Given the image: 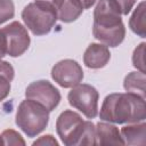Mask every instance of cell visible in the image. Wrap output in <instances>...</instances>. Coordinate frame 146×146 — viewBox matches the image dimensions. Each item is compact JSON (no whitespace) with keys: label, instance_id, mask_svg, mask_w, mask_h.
I'll list each match as a JSON object with an SVG mask.
<instances>
[{"label":"cell","instance_id":"6da1fadb","mask_svg":"<svg viewBox=\"0 0 146 146\" xmlns=\"http://www.w3.org/2000/svg\"><path fill=\"white\" fill-rule=\"evenodd\" d=\"M121 14L114 0H99L94 11V36L106 46H119L125 35Z\"/></svg>","mask_w":146,"mask_h":146},{"label":"cell","instance_id":"2e32d148","mask_svg":"<svg viewBox=\"0 0 146 146\" xmlns=\"http://www.w3.org/2000/svg\"><path fill=\"white\" fill-rule=\"evenodd\" d=\"M133 66L145 73V43H140L133 51L132 56Z\"/></svg>","mask_w":146,"mask_h":146},{"label":"cell","instance_id":"52a82bcc","mask_svg":"<svg viewBox=\"0 0 146 146\" xmlns=\"http://www.w3.org/2000/svg\"><path fill=\"white\" fill-rule=\"evenodd\" d=\"M25 95L27 99H32L41 104L48 111H52L60 100L59 91L50 82L44 80L32 82L26 88Z\"/></svg>","mask_w":146,"mask_h":146},{"label":"cell","instance_id":"ac0fdd59","mask_svg":"<svg viewBox=\"0 0 146 146\" xmlns=\"http://www.w3.org/2000/svg\"><path fill=\"white\" fill-rule=\"evenodd\" d=\"M2 141L6 145H25V141L21 137L19 133H17L14 130H6L1 135Z\"/></svg>","mask_w":146,"mask_h":146},{"label":"cell","instance_id":"7402d4cb","mask_svg":"<svg viewBox=\"0 0 146 146\" xmlns=\"http://www.w3.org/2000/svg\"><path fill=\"white\" fill-rule=\"evenodd\" d=\"M58 143L52 138V136L48 135V136H43L41 137L39 140L34 141L33 145H57Z\"/></svg>","mask_w":146,"mask_h":146},{"label":"cell","instance_id":"7a4b0ae2","mask_svg":"<svg viewBox=\"0 0 146 146\" xmlns=\"http://www.w3.org/2000/svg\"><path fill=\"white\" fill-rule=\"evenodd\" d=\"M100 119L114 123H133L146 117L145 99L133 94L108 95L100 108Z\"/></svg>","mask_w":146,"mask_h":146},{"label":"cell","instance_id":"ba28073f","mask_svg":"<svg viewBox=\"0 0 146 146\" xmlns=\"http://www.w3.org/2000/svg\"><path fill=\"white\" fill-rule=\"evenodd\" d=\"M52 79L64 88L78 86L83 79V72L80 65L72 59L58 62L51 70Z\"/></svg>","mask_w":146,"mask_h":146},{"label":"cell","instance_id":"9c48e42d","mask_svg":"<svg viewBox=\"0 0 146 146\" xmlns=\"http://www.w3.org/2000/svg\"><path fill=\"white\" fill-rule=\"evenodd\" d=\"M6 42H7V54L11 57L21 56L26 51L30 44V36L25 27L18 23L13 22L2 29Z\"/></svg>","mask_w":146,"mask_h":146},{"label":"cell","instance_id":"30bf717a","mask_svg":"<svg viewBox=\"0 0 146 146\" xmlns=\"http://www.w3.org/2000/svg\"><path fill=\"white\" fill-rule=\"evenodd\" d=\"M110 58L111 54L106 46L91 43L84 52L83 62L90 68H100L107 64Z\"/></svg>","mask_w":146,"mask_h":146},{"label":"cell","instance_id":"9a60e30c","mask_svg":"<svg viewBox=\"0 0 146 146\" xmlns=\"http://www.w3.org/2000/svg\"><path fill=\"white\" fill-rule=\"evenodd\" d=\"M130 27L131 30L138 34L141 38H145V2H140L139 6L137 7V9L135 10V13L132 14L131 18H130Z\"/></svg>","mask_w":146,"mask_h":146},{"label":"cell","instance_id":"e0dca14e","mask_svg":"<svg viewBox=\"0 0 146 146\" xmlns=\"http://www.w3.org/2000/svg\"><path fill=\"white\" fill-rule=\"evenodd\" d=\"M14 3L13 0H0V24L13 18Z\"/></svg>","mask_w":146,"mask_h":146},{"label":"cell","instance_id":"7c38bea8","mask_svg":"<svg viewBox=\"0 0 146 146\" xmlns=\"http://www.w3.org/2000/svg\"><path fill=\"white\" fill-rule=\"evenodd\" d=\"M83 7L79 0H60L57 7V16L62 22L70 23L82 14Z\"/></svg>","mask_w":146,"mask_h":146},{"label":"cell","instance_id":"4fadbf2b","mask_svg":"<svg viewBox=\"0 0 146 146\" xmlns=\"http://www.w3.org/2000/svg\"><path fill=\"white\" fill-rule=\"evenodd\" d=\"M121 137L124 144L128 145H145L146 143V124L143 122L140 124L127 125L121 130Z\"/></svg>","mask_w":146,"mask_h":146},{"label":"cell","instance_id":"d4e9b609","mask_svg":"<svg viewBox=\"0 0 146 146\" xmlns=\"http://www.w3.org/2000/svg\"><path fill=\"white\" fill-rule=\"evenodd\" d=\"M36 1H43V2L51 3V5H54V6L56 7V9H57V7H58V5H59V2H60V0H36Z\"/></svg>","mask_w":146,"mask_h":146},{"label":"cell","instance_id":"8fae6325","mask_svg":"<svg viewBox=\"0 0 146 146\" xmlns=\"http://www.w3.org/2000/svg\"><path fill=\"white\" fill-rule=\"evenodd\" d=\"M96 144L97 145H123L124 141L115 125L99 122L96 125Z\"/></svg>","mask_w":146,"mask_h":146},{"label":"cell","instance_id":"ffe728a7","mask_svg":"<svg viewBox=\"0 0 146 146\" xmlns=\"http://www.w3.org/2000/svg\"><path fill=\"white\" fill-rule=\"evenodd\" d=\"M0 74L6 76L7 79H9L11 81L14 79V68H13V66L7 62L0 60Z\"/></svg>","mask_w":146,"mask_h":146},{"label":"cell","instance_id":"5b68a950","mask_svg":"<svg viewBox=\"0 0 146 146\" xmlns=\"http://www.w3.org/2000/svg\"><path fill=\"white\" fill-rule=\"evenodd\" d=\"M49 111L41 104L26 99L23 100L17 110L16 124L29 137H34L43 131L48 124Z\"/></svg>","mask_w":146,"mask_h":146},{"label":"cell","instance_id":"3957f363","mask_svg":"<svg viewBox=\"0 0 146 146\" xmlns=\"http://www.w3.org/2000/svg\"><path fill=\"white\" fill-rule=\"evenodd\" d=\"M57 133L65 145H96V128L72 111L63 112L57 119Z\"/></svg>","mask_w":146,"mask_h":146},{"label":"cell","instance_id":"d6986e66","mask_svg":"<svg viewBox=\"0 0 146 146\" xmlns=\"http://www.w3.org/2000/svg\"><path fill=\"white\" fill-rule=\"evenodd\" d=\"M10 90V80L0 74V100L6 98Z\"/></svg>","mask_w":146,"mask_h":146},{"label":"cell","instance_id":"44dd1931","mask_svg":"<svg viewBox=\"0 0 146 146\" xmlns=\"http://www.w3.org/2000/svg\"><path fill=\"white\" fill-rule=\"evenodd\" d=\"M114 1H115L116 5L119 6L121 13L124 14V15H127V14L132 9V7H133L136 0H114Z\"/></svg>","mask_w":146,"mask_h":146},{"label":"cell","instance_id":"cb8c5ba5","mask_svg":"<svg viewBox=\"0 0 146 146\" xmlns=\"http://www.w3.org/2000/svg\"><path fill=\"white\" fill-rule=\"evenodd\" d=\"M95 1L96 0H79V2L81 3V6L83 7V8H90L94 3H95Z\"/></svg>","mask_w":146,"mask_h":146},{"label":"cell","instance_id":"5bb4252c","mask_svg":"<svg viewBox=\"0 0 146 146\" xmlns=\"http://www.w3.org/2000/svg\"><path fill=\"white\" fill-rule=\"evenodd\" d=\"M124 88L128 92L145 99V74L143 72H131L124 79Z\"/></svg>","mask_w":146,"mask_h":146},{"label":"cell","instance_id":"484cf974","mask_svg":"<svg viewBox=\"0 0 146 146\" xmlns=\"http://www.w3.org/2000/svg\"><path fill=\"white\" fill-rule=\"evenodd\" d=\"M1 144H3V141H2V138L0 137V145H1Z\"/></svg>","mask_w":146,"mask_h":146},{"label":"cell","instance_id":"8992f818","mask_svg":"<svg viewBox=\"0 0 146 146\" xmlns=\"http://www.w3.org/2000/svg\"><path fill=\"white\" fill-rule=\"evenodd\" d=\"M70 104L82 112L88 119H94L98 112V91L89 84H78L68 94Z\"/></svg>","mask_w":146,"mask_h":146},{"label":"cell","instance_id":"603a6c76","mask_svg":"<svg viewBox=\"0 0 146 146\" xmlns=\"http://www.w3.org/2000/svg\"><path fill=\"white\" fill-rule=\"evenodd\" d=\"M7 54V42L6 36L2 30H0V58H2Z\"/></svg>","mask_w":146,"mask_h":146},{"label":"cell","instance_id":"277c9868","mask_svg":"<svg viewBox=\"0 0 146 146\" xmlns=\"http://www.w3.org/2000/svg\"><path fill=\"white\" fill-rule=\"evenodd\" d=\"M22 18L33 34L44 35L50 32L58 16L57 9L54 5L43 1H35L29 3L24 8Z\"/></svg>","mask_w":146,"mask_h":146}]
</instances>
